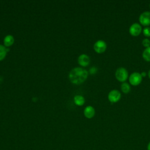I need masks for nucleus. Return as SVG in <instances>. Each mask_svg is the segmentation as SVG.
<instances>
[{
    "mask_svg": "<svg viewBox=\"0 0 150 150\" xmlns=\"http://www.w3.org/2000/svg\"><path fill=\"white\" fill-rule=\"evenodd\" d=\"M121 89L122 90V91L125 93L127 94L129 92L130 90H131V87L129 84L127 83V82H124L122 83V84L121 85Z\"/></svg>",
    "mask_w": 150,
    "mask_h": 150,
    "instance_id": "obj_13",
    "label": "nucleus"
},
{
    "mask_svg": "<svg viewBox=\"0 0 150 150\" xmlns=\"http://www.w3.org/2000/svg\"><path fill=\"white\" fill-rule=\"evenodd\" d=\"M74 103H76V104H77V105H83L84 103V101H85L84 97L83 96H79V95L76 96L74 97Z\"/></svg>",
    "mask_w": 150,
    "mask_h": 150,
    "instance_id": "obj_11",
    "label": "nucleus"
},
{
    "mask_svg": "<svg viewBox=\"0 0 150 150\" xmlns=\"http://www.w3.org/2000/svg\"><path fill=\"white\" fill-rule=\"evenodd\" d=\"M139 21L141 24L144 26H148L150 25V12L145 11L142 12L139 17Z\"/></svg>",
    "mask_w": 150,
    "mask_h": 150,
    "instance_id": "obj_5",
    "label": "nucleus"
},
{
    "mask_svg": "<svg viewBox=\"0 0 150 150\" xmlns=\"http://www.w3.org/2000/svg\"><path fill=\"white\" fill-rule=\"evenodd\" d=\"M115 76L119 81L125 82L128 77V73L126 69L120 67L116 70Z\"/></svg>",
    "mask_w": 150,
    "mask_h": 150,
    "instance_id": "obj_2",
    "label": "nucleus"
},
{
    "mask_svg": "<svg viewBox=\"0 0 150 150\" xmlns=\"http://www.w3.org/2000/svg\"><path fill=\"white\" fill-rule=\"evenodd\" d=\"M143 34L144 36L146 37L150 36V28L149 27H145L143 29Z\"/></svg>",
    "mask_w": 150,
    "mask_h": 150,
    "instance_id": "obj_15",
    "label": "nucleus"
},
{
    "mask_svg": "<svg viewBox=\"0 0 150 150\" xmlns=\"http://www.w3.org/2000/svg\"><path fill=\"white\" fill-rule=\"evenodd\" d=\"M149 8H150V4H149Z\"/></svg>",
    "mask_w": 150,
    "mask_h": 150,
    "instance_id": "obj_21",
    "label": "nucleus"
},
{
    "mask_svg": "<svg viewBox=\"0 0 150 150\" xmlns=\"http://www.w3.org/2000/svg\"><path fill=\"white\" fill-rule=\"evenodd\" d=\"M96 71H97V68H96L95 67H91L90 70V72L91 74H94L96 73Z\"/></svg>",
    "mask_w": 150,
    "mask_h": 150,
    "instance_id": "obj_17",
    "label": "nucleus"
},
{
    "mask_svg": "<svg viewBox=\"0 0 150 150\" xmlns=\"http://www.w3.org/2000/svg\"><path fill=\"white\" fill-rule=\"evenodd\" d=\"M121 97V93L117 90H112L110 91L108 94V99L112 103L118 101L120 100Z\"/></svg>",
    "mask_w": 150,
    "mask_h": 150,
    "instance_id": "obj_4",
    "label": "nucleus"
},
{
    "mask_svg": "<svg viewBox=\"0 0 150 150\" xmlns=\"http://www.w3.org/2000/svg\"><path fill=\"white\" fill-rule=\"evenodd\" d=\"M141 75L142 77H145L146 75V73L145 71H142L141 73Z\"/></svg>",
    "mask_w": 150,
    "mask_h": 150,
    "instance_id": "obj_18",
    "label": "nucleus"
},
{
    "mask_svg": "<svg viewBox=\"0 0 150 150\" xmlns=\"http://www.w3.org/2000/svg\"><path fill=\"white\" fill-rule=\"evenodd\" d=\"M8 51V49H7L4 46L0 45V60H2L5 58Z\"/></svg>",
    "mask_w": 150,
    "mask_h": 150,
    "instance_id": "obj_14",
    "label": "nucleus"
},
{
    "mask_svg": "<svg viewBox=\"0 0 150 150\" xmlns=\"http://www.w3.org/2000/svg\"><path fill=\"white\" fill-rule=\"evenodd\" d=\"M142 31V27L141 25L138 23H132L129 29V33L134 36L139 35Z\"/></svg>",
    "mask_w": 150,
    "mask_h": 150,
    "instance_id": "obj_7",
    "label": "nucleus"
},
{
    "mask_svg": "<svg viewBox=\"0 0 150 150\" xmlns=\"http://www.w3.org/2000/svg\"><path fill=\"white\" fill-rule=\"evenodd\" d=\"M88 76V72L86 70L76 67L73 69L69 74V79L71 83L76 84H80L84 82Z\"/></svg>",
    "mask_w": 150,
    "mask_h": 150,
    "instance_id": "obj_1",
    "label": "nucleus"
},
{
    "mask_svg": "<svg viewBox=\"0 0 150 150\" xmlns=\"http://www.w3.org/2000/svg\"><path fill=\"white\" fill-rule=\"evenodd\" d=\"M142 43L144 47H148L150 46V40L147 38L144 39L142 42Z\"/></svg>",
    "mask_w": 150,
    "mask_h": 150,
    "instance_id": "obj_16",
    "label": "nucleus"
},
{
    "mask_svg": "<svg viewBox=\"0 0 150 150\" xmlns=\"http://www.w3.org/2000/svg\"><path fill=\"white\" fill-rule=\"evenodd\" d=\"M142 57L147 62H150V46L146 47L142 52Z\"/></svg>",
    "mask_w": 150,
    "mask_h": 150,
    "instance_id": "obj_10",
    "label": "nucleus"
},
{
    "mask_svg": "<svg viewBox=\"0 0 150 150\" xmlns=\"http://www.w3.org/2000/svg\"><path fill=\"white\" fill-rule=\"evenodd\" d=\"M142 77L138 72L132 73L129 77V81L132 86H137L142 81Z\"/></svg>",
    "mask_w": 150,
    "mask_h": 150,
    "instance_id": "obj_3",
    "label": "nucleus"
},
{
    "mask_svg": "<svg viewBox=\"0 0 150 150\" xmlns=\"http://www.w3.org/2000/svg\"><path fill=\"white\" fill-rule=\"evenodd\" d=\"M147 149H148V150H150V142H149V144H148V145Z\"/></svg>",
    "mask_w": 150,
    "mask_h": 150,
    "instance_id": "obj_19",
    "label": "nucleus"
},
{
    "mask_svg": "<svg viewBox=\"0 0 150 150\" xmlns=\"http://www.w3.org/2000/svg\"><path fill=\"white\" fill-rule=\"evenodd\" d=\"M90 62L89 57L86 54H81L78 59L79 63L82 66H87L89 64Z\"/></svg>",
    "mask_w": 150,
    "mask_h": 150,
    "instance_id": "obj_8",
    "label": "nucleus"
},
{
    "mask_svg": "<svg viewBox=\"0 0 150 150\" xmlns=\"http://www.w3.org/2000/svg\"><path fill=\"white\" fill-rule=\"evenodd\" d=\"M107 48L106 43L102 40H97L94 45V50L98 53H103Z\"/></svg>",
    "mask_w": 150,
    "mask_h": 150,
    "instance_id": "obj_6",
    "label": "nucleus"
},
{
    "mask_svg": "<svg viewBox=\"0 0 150 150\" xmlns=\"http://www.w3.org/2000/svg\"><path fill=\"white\" fill-rule=\"evenodd\" d=\"M148 77H149V78L150 79V69H149V70L148 71Z\"/></svg>",
    "mask_w": 150,
    "mask_h": 150,
    "instance_id": "obj_20",
    "label": "nucleus"
},
{
    "mask_svg": "<svg viewBox=\"0 0 150 150\" xmlns=\"http://www.w3.org/2000/svg\"><path fill=\"white\" fill-rule=\"evenodd\" d=\"M84 115L87 118H91L95 114L94 108L91 106H87L86 107L84 111Z\"/></svg>",
    "mask_w": 150,
    "mask_h": 150,
    "instance_id": "obj_9",
    "label": "nucleus"
},
{
    "mask_svg": "<svg viewBox=\"0 0 150 150\" xmlns=\"http://www.w3.org/2000/svg\"><path fill=\"white\" fill-rule=\"evenodd\" d=\"M13 41H14V39H13V36L11 35H8L5 38L4 42L5 45L6 46L8 47L13 44Z\"/></svg>",
    "mask_w": 150,
    "mask_h": 150,
    "instance_id": "obj_12",
    "label": "nucleus"
}]
</instances>
